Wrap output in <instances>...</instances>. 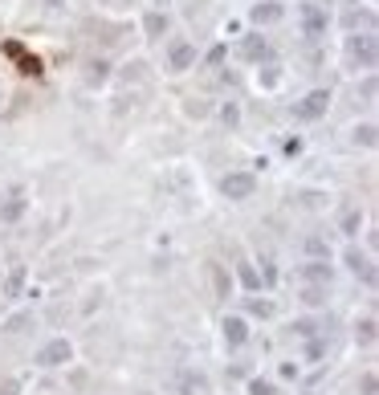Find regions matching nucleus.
I'll list each match as a JSON object with an SVG mask.
<instances>
[{
  "label": "nucleus",
  "mask_w": 379,
  "mask_h": 395,
  "mask_svg": "<svg viewBox=\"0 0 379 395\" xmlns=\"http://www.w3.org/2000/svg\"><path fill=\"white\" fill-rule=\"evenodd\" d=\"M331 110V90H310L302 102H294V118L298 122H318Z\"/></svg>",
  "instance_id": "nucleus-3"
},
{
  "label": "nucleus",
  "mask_w": 379,
  "mask_h": 395,
  "mask_svg": "<svg viewBox=\"0 0 379 395\" xmlns=\"http://www.w3.org/2000/svg\"><path fill=\"white\" fill-rule=\"evenodd\" d=\"M282 17H285L282 0H257V4L249 8V21H253V24H278Z\"/></svg>",
  "instance_id": "nucleus-8"
},
{
  "label": "nucleus",
  "mask_w": 379,
  "mask_h": 395,
  "mask_svg": "<svg viewBox=\"0 0 379 395\" xmlns=\"http://www.w3.org/2000/svg\"><path fill=\"white\" fill-rule=\"evenodd\" d=\"M4 395H13V392H4Z\"/></svg>",
  "instance_id": "nucleus-36"
},
{
  "label": "nucleus",
  "mask_w": 379,
  "mask_h": 395,
  "mask_svg": "<svg viewBox=\"0 0 379 395\" xmlns=\"http://www.w3.org/2000/svg\"><path fill=\"white\" fill-rule=\"evenodd\" d=\"M306 253L318 257V261H331V245H327L322 236H310V240H306Z\"/></svg>",
  "instance_id": "nucleus-21"
},
{
  "label": "nucleus",
  "mask_w": 379,
  "mask_h": 395,
  "mask_svg": "<svg viewBox=\"0 0 379 395\" xmlns=\"http://www.w3.org/2000/svg\"><path fill=\"white\" fill-rule=\"evenodd\" d=\"M302 302L306 306H322L327 302V285H306V289H302Z\"/></svg>",
  "instance_id": "nucleus-22"
},
{
  "label": "nucleus",
  "mask_w": 379,
  "mask_h": 395,
  "mask_svg": "<svg viewBox=\"0 0 379 395\" xmlns=\"http://www.w3.org/2000/svg\"><path fill=\"white\" fill-rule=\"evenodd\" d=\"M343 261H347V269H351L355 278H363L367 285H376V269H371V257L363 253V249H347V253H343Z\"/></svg>",
  "instance_id": "nucleus-9"
},
{
  "label": "nucleus",
  "mask_w": 379,
  "mask_h": 395,
  "mask_svg": "<svg viewBox=\"0 0 379 395\" xmlns=\"http://www.w3.org/2000/svg\"><path fill=\"white\" fill-rule=\"evenodd\" d=\"M343 24H347L351 33H359V24H363V29H376V13H371V8H355V4H351V8L343 13Z\"/></svg>",
  "instance_id": "nucleus-14"
},
{
  "label": "nucleus",
  "mask_w": 379,
  "mask_h": 395,
  "mask_svg": "<svg viewBox=\"0 0 379 395\" xmlns=\"http://www.w3.org/2000/svg\"><path fill=\"white\" fill-rule=\"evenodd\" d=\"M298 273H302V281H310V285H331V278H334L331 261H318V257H310Z\"/></svg>",
  "instance_id": "nucleus-10"
},
{
  "label": "nucleus",
  "mask_w": 379,
  "mask_h": 395,
  "mask_svg": "<svg viewBox=\"0 0 379 395\" xmlns=\"http://www.w3.org/2000/svg\"><path fill=\"white\" fill-rule=\"evenodd\" d=\"M261 278H265V285H273V281H278V269H273V257H261Z\"/></svg>",
  "instance_id": "nucleus-27"
},
{
  "label": "nucleus",
  "mask_w": 379,
  "mask_h": 395,
  "mask_svg": "<svg viewBox=\"0 0 379 395\" xmlns=\"http://www.w3.org/2000/svg\"><path fill=\"white\" fill-rule=\"evenodd\" d=\"M86 82H90V86H102V82H106V78H110V66H106V62H90V66H86Z\"/></svg>",
  "instance_id": "nucleus-20"
},
{
  "label": "nucleus",
  "mask_w": 379,
  "mask_h": 395,
  "mask_svg": "<svg viewBox=\"0 0 379 395\" xmlns=\"http://www.w3.org/2000/svg\"><path fill=\"white\" fill-rule=\"evenodd\" d=\"M220 122H224V127H237V122H241L237 102H224V106H220Z\"/></svg>",
  "instance_id": "nucleus-23"
},
{
  "label": "nucleus",
  "mask_w": 379,
  "mask_h": 395,
  "mask_svg": "<svg viewBox=\"0 0 379 395\" xmlns=\"http://www.w3.org/2000/svg\"><path fill=\"white\" fill-rule=\"evenodd\" d=\"M21 289H24V265H17V269L8 273V281H4V294H8V298H21Z\"/></svg>",
  "instance_id": "nucleus-18"
},
{
  "label": "nucleus",
  "mask_w": 379,
  "mask_h": 395,
  "mask_svg": "<svg viewBox=\"0 0 379 395\" xmlns=\"http://www.w3.org/2000/svg\"><path fill=\"white\" fill-rule=\"evenodd\" d=\"M294 334H298V338H310V334H314V322H310V318L294 322Z\"/></svg>",
  "instance_id": "nucleus-30"
},
{
  "label": "nucleus",
  "mask_w": 379,
  "mask_h": 395,
  "mask_svg": "<svg viewBox=\"0 0 379 395\" xmlns=\"http://www.w3.org/2000/svg\"><path fill=\"white\" fill-rule=\"evenodd\" d=\"M33 4H41V8H62L66 0H33Z\"/></svg>",
  "instance_id": "nucleus-34"
},
{
  "label": "nucleus",
  "mask_w": 379,
  "mask_h": 395,
  "mask_svg": "<svg viewBox=\"0 0 379 395\" xmlns=\"http://www.w3.org/2000/svg\"><path fill=\"white\" fill-rule=\"evenodd\" d=\"M220 192L229 196V200H253V192H257V175L253 171H229L224 180H220Z\"/></svg>",
  "instance_id": "nucleus-4"
},
{
  "label": "nucleus",
  "mask_w": 379,
  "mask_h": 395,
  "mask_svg": "<svg viewBox=\"0 0 379 395\" xmlns=\"http://www.w3.org/2000/svg\"><path fill=\"white\" fill-rule=\"evenodd\" d=\"M220 62H224V45H216L213 53H208V66H220Z\"/></svg>",
  "instance_id": "nucleus-32"
},
{
  "label": "nucleus",
  "mask_w": 379,
  "mask_h": 395,
  "mask_svg": "<svg viewBox=\"0 0 379 395\" xmlns=\"http://www.w3.org/2000/svg\"><path fill=\"white\" fill-rule=\"evenodd\" d=\"M167 29H171V21H167L164 8H155V13H147V17H143V33H147L151 41H164Z\"/></svg>",
  "instance_id": "nucleus-12"
},
{
  "label": "nucleus",
  "mask_w": 379,
  "mask_h": 395,
  "mask_svg": "<svg viewBox=\"0 0 379 395\" xmlns=\"http://www.w3.org/2000/svg\"><path fill=\"white\" fill-rule=\"evenodd\" d=\"M249 395H278L269 379H249Z\"/></svg>",
  "instance_id": "nucleus-26"
},
{
  "label": "nucleus",
  "mask_w": 379,
  "mask_h": 395,
  "mask_svg": "<svg viewBox=\"0 0 379 395\" xmlns=\"http://www.w3.org/2000/svg\"><path fill=\"white\" fill-rule=\"evenodd\" d=\"M355 338L363 343V347H371V343H376V318H363V322H355Z\"/></svg>",
  "instance_id": "nucleus-19"
},
{
  "label": "nucleus",
  "mask_w": 379,
  "mask_h": 395,
  "mask_svg": "<svg viewBox=\"0 0 379 395\" xmlns=\"http://www.w3.org/2000/svg\"><path fill=\"white\" fill-rule=\"evenodd\" d=\"M241 57H245V62H265V57H269V41H265L261 33H249V37L241 41Z\"/></svg>",
  "instance_id": "nucleus-13"
},
{
  "label": "nucleus",
  "mask_w": 379,
  "mask_h": 395,
  "mask_svg": "<svg viewBox=\"0 0 379 395\" xmlns=\"http://www.w3.org/2000/svg\"><path fill=\"white\" fill-rule=\"evenodd\" d=\"M327 24H331V13L322 8V4H298V29H302V37L306 41H318V37H327Z\"/></svg>",
  "instance_id": "nucleus-2"
},
{
  "label": "nucleus",
  "mask_w": 379,
  "mask_h": 395,
  "mask_svg": "<svg viewBox=\"0 0 379 395\" xmlns=\"http://www.w3.org/2000/svg\"><path fill=\"white\" fill-rule=\"evenodd\" d=\"M70 359H73L70 338H53V343H45V347L37 350V367H45V371H53V367H66Z\"/></svg>",
  "instance_id": "nucleus-5"
},
{
  "label": "nucleus",
  "mask_w": 379,
  "mask_h": 395,
  "mask_svg": "<svg viewBox=\"0 0 379 395\" xmlns=\"http://www.w3.org/2000/svg\"><path fill=\"white\" fill-rule=\"evenodd\" d=\"M359 229H363V212H359V208L343 212V220H338V233H343V236H359Z\"/></svg>",
  "instance_id": "nucleus-16"
},
{
  "label": "nucleus",
  "mask_w": 379,
  "mask_h": 395,
  "mask_svg": "<svg viewBox=\"0 0 379 395\" xmlns=\"http://www.w3.org/2000/svg\"><path fill=\"white\" fill-rule=\"evenodd\" d=\"M302 151V139H285V155H298Z\"/></svg>",
  "instance_id": "nucleus-33"
},
{
  "label": "nucleus",
  "mask_w": 379,
  "mask_h": 395,
  "mask_svg": "<svg viewBox=\"0 0 379 395\" xmlns=\"http://www.w3.org/2000/svg\"><path fill=\"white\" fill-rule=\"evenodd\" d=\"M24 326H29V318H8V322H4V330H8V334H21Z\"/></svg>",
  "instance_id": "nucleus-31"
},
{
  "label": "nucleus",
  "mask_w": 379,
  "mask_h": 395,
  "mask_svg": "<svg viewBox=\"0 0 379 395\" xmlns=\"http://www.w3.org/2000/svg\"><path fill=\"white\" fill-rule=\"evenodd\" d=\"M249 314H261V318H269V314H273V302H261V298H249Z\"/></svg>",
  "instance_id": "nucleus-28"
},
{
  "label": "nucleus",
  "mask_w": 379,
  "mask_h": 395,
  "mask_svg": "<svg viewBox=\"0 0 379 395\" xmlns=\"http://www.w3.org/2000/svg\"><path fill=\"white\" fill-rule=\"evenodd\" d=\"M363 102H367V106L376 102V73H367V78H363Z\"/></svg>",
  "instance_id": "nucleus-29"
},
{
  "label": "nucleus",
  "mask_w": 379,
  "mask_h": 395,
  "mask_svg": "<svg viewBox=\"0 0 379 395\" xmlns=\"http://www.w3.org/2000/svg\"><path fill=\"white\" fill-rule=\"evenodd\" d=\"M155 4H167V0H155Z\"/></svg>",
  "instance_id": "nucleus-35"
},
{
  "label": "nucleus",
  "mask_w": 379,
  "mask_h": 395,
  "mask_svg": "<svg viewBox=\"0 0 379 395\" xmlns=\"http://www.w3.org/2000/svg\"><path fill=\"white\" fill-rule=\"evenodd\" d=\"M192 66H196V45L184 41V37H180V41H171V45H167V70H171V73H188Z\"/></svg>",
  "instance_id": "nucleus-6"
},
{
  "label": "nucleus",
  "mask_w": 379,
  "mask_h": 395,
  "mask_svg": "<svg viewBox=\"0 0 379 395\" xmlns=\"http://www.w3.org/2000/svg\"><path fill=\"white\" fill-rule=\"evenodd\" d=\"M213 278H216V294H220V298H229V289H233V281L224 278V269H220V265H213Z\"/></svg>",
  "instance_id": "nucleus-24"
},
{
  "label": "nucleus",
  "mask_w": 379,
  "mask_h": 395,
  "mask_svg": "<svg viewBox=\"0 0 379 395\" xmlns=\"http://www.w3.org/2000/svg\"><path fill=\"white\" fill-rule=\"evenodd\" d=\"M241 281H245L249 289H261V273L253 269V265H241Z\"/></svg>",
  "instance_id": "nucleus-25"
},
{
  "label": "nucleus",
  "mask_w": 379,
  "mask_h": 395,
  "mask_svg": "<svg viewBox=\"0 0 379 395\" xmlns=\"http://www.w3.org/2000/svg\"><path fill=\"white\" fill-rule=\"evenodd\" d=\"M220 334H224L229 347H245V343H249V322L237 318V314H229V318L220 322Z\"/></svg>",
  "instance_id": "nucleus-11"
},
{
  "label": "nucleus",
  "mask_w": 379,
  "mask_h": 395,
  "mask_svg": "<svg viewBox=\"0 0 379 395\" xmlns=\"http://www.w3.org/2000/svg\"><path fill=\"white\" fill-rule=\"evenodd\" d=\"M257 82L265 86V90H273V86L282 82V66H278V62H265V66L257 70Z\"/></svg>",
  "instance_id": "nucleus-17"
},
{
  "label": "nucleus",
  "mask_w": 379,
  "mask_h": 395,
  "mask_svg": "<svg viewBox=\"0 0 379 395\" xmlns=\"http://www.w3.org/2000/svg\"><path fill=\"white\" fill-rule=\"evenodd\" d=\"M29 208V196H24V187H13L8 196H4V204H0V224H17Z\"/></svg>",
  "instance_id": "nucleus-7"
},
{
  "label": "nucleus",
  "mask_w": 379,
  "mask_h": 395,
  "mask_svg": "<svg viewBox=\"0 0 379 395\" xmlns=\"http://www.w3.org/2000/svg\"><path fill=\"white\" fill-rule=\"evenodd\" d=\"M376 122H359L355 131H351V139H355V147H367V151H371V147H376Z\"/></svg>",
  "instance_id": "nucleus-15"
},
{
  "label": "nucleus",
  "mask_w": 379,
  "mask_h": 395,
  "mask_svg": "<svg viewBox=\"0 0 379 395\" xmlns=\"http://www.w3.org/2000/svg\"><path fill=\"white\" fill-rule=\"evenodd\" d=\"M376 62H379V41H376V29H363V33H351L347 37V66L351 70H363V73H371L376 70Z\"/></svg>",
  "instance_id": "nucleus-1"
}]
</instances>
